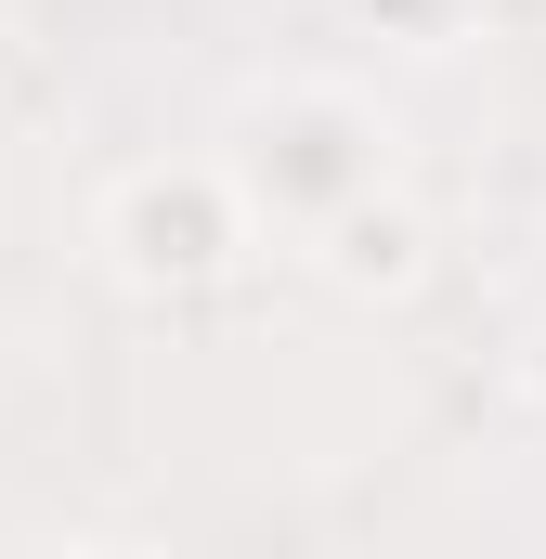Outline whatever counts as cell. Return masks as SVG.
<instances>
[{
    "label": "cell",
    "instance_id": "obj_1",
    "mask_svg": "<svg viewBox=\"0 0 546 559\" xmlns=\"http://www.w3.org/2000/svg\"><path fill=\"white\" fill-rule=\"evenodd\" d=\"M222 169L248 182L261 235L312 248L325 222H352L365 195L404 182V118H391L365 79H339V66H286V79H261V92L222 118Z\"/></svg>",
    "mask_w": 546,
    "mask_h": 559
},
{
    "label": "cell",
    "instance_id": "obj_2",
    "mask_svg": "<svg viewBox=\"0 0 546 559\" xmlns=\"http://www.w3.org/2000/svg\"><path fill=\"white\" fill-rule=\"evenodd\" d=\"M92 248H105V274L143 286V299H222V286L261 261V209H248V182L222 169V143H209V156H143V169L105 182Z\"/></svg>",
    "mask_w": 546,
    "mask_h": 559
},
{
    "label": "cell",
    "instance_id": "obj_3",
    "mask_svg": "<svg viewBox=\"0 0 546 559\" xmlns=\"http://www.w3.org/2000/svg\"><path fill=\"white\" fill-rule=\"evenodd\" d=\"M299 261L339 286V299H416V286L442 274V235H429V209H416L404 182H391V195H365L352 222H325Z\"/></svg>",
    "mask_w": 546,
    "mask_h": 559
},
{
    "label": "cell",
    "instance_id": "obj_4",
    "mask_svg": "<svg viewBox=\"0 0 546 559\" xmlns=\"http://www.w3.org/2000/svg\"><path fill=\"white\" fill-rule=\"evenodd\" d=\"M339 13H352L378 52H416V66H442V52H468V39H482V13H495V0H339Z\"/></svg>",
    "mask_w": 546,
    "mask_h": 559
},
{
    "label": "cell",
    "instance_id": "obj_5",
    "mask_svg": "<svg viewBox=\"0 0 546 559\" xmlns=\"http://www.w3.org/2000/svg\"><path fill=\"white\" fill-rule=\"evenodd\" d=\"M508 391H521V417L546 429V325H534V338H521V352H508Z\"/></svg>",
    "mask_w": 546,
    "mask_h": 559
},
{
    "label": "cell",
    "instance_id": "obj_6",
    "mask_svg": "<svg viewBox=\"0 0 546 559\" xmlns=\"http://www.w3.org/2000/svg\"><path fill=\"white\" fill-rule=\"evenodd\" d=\"M66 559H143V547H66Z\"/></svg>",
    "mask_w": 546,
    "mask_h": 559
}]
</instances>
